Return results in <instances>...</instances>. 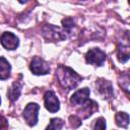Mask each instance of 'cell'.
Masks as SVG:
<instances>
[{"instance_id":"cell-7","label":"cell","mask_w":130,"mask_h":130,"mask_svg":"<svg viewBox=\"0 0 130 130\" xmlns=\"http://www.w3.org/2000/svg\"><path fill=\"white\" fill-rule=\"evenodd\" d=\"M89 89L88 88H82L74 92L70 99L71 103L75 106H84L85 104L88 103V96H89Z\"/></svg>"},{"instance_id":"cell-13","label":"cell","mask_w":130,"mask_h":130,"mask_svg":"<svg viewBox=\"0 0 130 130\" xmlns=\"http://www.w3.org/2000/svg\"><path fill=\"white\" fill-rule=\"evenodd\" d=\"M20 88H21L20 84H19L18 82L15 81V82L13 83V85L11 86V88L9 89V92H8L9 99H10L11 101H15V100H17V98H18L19 94H20Z\"/></svg>"},{"instance_id":"cell-1","label":"cell","mask_w":130,"mask_h":130,"mask_svg":"<svg viewBox=\"0 0 130 130\" xmlns=\"http://www.w3.org/2000/svg\"><path fill=\"white\" fill-rule=\"evenodd\" d=\"M56 74L62 86L68 89H73L74 87H76L81 79V77L77 73H75L71 68L65 66H59L56 70Z\"/></svg>"},{"instance_id":"cell-8","label":"cell","mask_w":130,"mask_h":130,"mask_svg":"<svg viewBox=\"0 0 130 130\" xmlns=\"http://www.w3.org/2000/svg\"><path fill=\"white\" fill-rule=\"evenodd\" d=\"M130 58V40L122 39L118 44V59L120 62H126Z\"/></svg>"},{"instance_id":"cell-12","label":"cell","mask_w":130,"mask_h":130,"mask_svg":"<svg viewBox=\"0 0 130 130\" xmlns=\"http://www.w3.org/2000/svg\"><path fill=\"white\" fill-rule=\"evenodd\" d=\"M115 120H116V124L119 127L127 128L128 125H129V115L124 113V112L117 113L116 116H115Z\"/></svg>"},{"instance_id":"cell-14","label":"cell","mask_w":130,"mask_h":130,"mask_svg":"<svg viewBox=\"0 0 130 130\" xmlns=\"http://www.w3.org/2000/svg\"><path fill=\"white\" fill-rule=\"evenodd\" d=\"M62 126H63V121L61 119L54 118V119H51V123L46 128V130H59Z\"/></svg>"},{"instance_id":"cell-2","label":"cell","mask_w":130,"mask_h":130,"mask_svg":"<svg viewBox=\"0 0 130 130\" xmlns=\"http://www.w3.org/2000/svg\"><path fill=\"white\" fill-rule=\"evenodd\" d=\"M39 105L36 103H29L24 111H23V119L29 126H34L38 122V112H39Z\"/></svg>"},{"instance_id":"cell-3","label":"cell","mask_w":130,"mask_h":130,"mask_svg":"<svg viewBox=\"0 0 130 130\" xmlns=\"http://www.w3.org/2000/svg\"><path fill=\"white\" fill-rule=\"evenodd\" d=\"M106 54L98 49V48H92L90 49L86 55H85V60L88 64H92V65H98V66H101L105 60H106Z\"/></svg>"},{"instance_id":"cell-9","label":"cell","mask_w":130,"mask_h":130,"mask_svg":"<svg viewBox=\"0 0 130 130\" xmlns=\"http://www.w3.org/2000/svg\"><path fill=\"white\" fill-rule=\"evenodd\" d=\"M96 86H98L99 92L103 96V99H108V98H111L113 95L112 85L109 81L102 79V80L96 82Z\"/></svg>"},{"instance_id":"cell-6","label":"cell","mask_w":130,"mask_h":130,"mask_svg":"<svg viewBox=\"0 0 130 130\" xmlns=\"http://www.w3.org/2000/svg\"><path fill=\"white\" fill-rule=\"evenodd\" d=\"M18 38L10 31H5L1 36V44L7 50H14L18 46Z\"/></svg>"},{"instance_id":"cell-11","label":"cell","mask_w":130,"mask_h":130,"mask_svg":"<svg viewBox=\"0 0 130 130\" xmlns=\"http://www.w3.org/2000/svg\"><path fill=\"white\" fill-rule=\"evenodd\" d=\"M10 64L8 63V61H6V59L4 57L0 58V78L2 80L6 79L9 74H10Z\"/></svg>"},{"instance_id":"cell-4","label":"cell","mask_w":130,"mask_h":130,"mask_svg":"<svg viewBox=\"0 0 130 130\" xmlns=\"http://www.w3.org/2000/svg\"><path fill=\"white\" fill-rule=\"evenodd\" d=\"M30 70L32 73L37 74V75H44L49 73L50 71V67L48 65V63L42 59L41 57H34V59L31 60L30 63Z\"/></svg>"},{"instance_id":"cell-10","label":"cell","mask_w":130,"mask_h":130,"mask_svg":"<svg viewBox=\"0 0 130 130\" xmlns=\"http://www.w3.org/2000/svg\"><path fill=\"white\" fill-rule=\"evenodd\" d=\"M44 36L47 39H50V40H63V39H65V36H63L62 32L59 31L58 27L51 26V25L45 27Z\"/></svg>"},{"instance_id":"cell-16","label":"cell","mask_w":130,"mask_h":130,"mask_svg":"<svg viewBox=\"0 0 130 130\" xmlns=\"http://www.w3.org/2000/svg\"><path fill=\"white\" fill-rule=\"evenodd\" d=\"M121 84H122V86H123L124 88L130 90V72L127 73V74H124V75H123Z\"/></svg>"},{"instance_id":"cell-15","label":"cell","mask_w":130,"mask_h":130,"mask_svg":"<svg viewBox=\"0 0 130 130\" xmlns=\"http://www.w3.org/2000/svg\"><path fill=\"white\" fill-rule=\"evenodd\" d=\"M94 130H106V121L104 118H99L94 124Z\"/></svg>"},{"instance_id":"cell-5","label":"cell","mask_w":130,"mask_h":130,"mask_svg":"<svg viewBox=\"0 0 130 130\" xmlns=\"http://www.w3.org/2000/svg\"><path fill=\"white\" fill-rule=\"evenodd\" d=\"M44 100H45V107H46V109L49 112L55 113V112H57L59 110V108H60V102L57 99L56 94L52 90H48L45 93Z\"/></svg>"}]
</instances>
